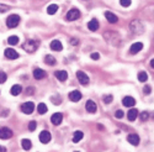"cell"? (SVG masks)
Masks as SVG:
<instances>
[{"label": "cell", "instance_id": "obj_42", "mask_svg": "<svg viewBox=\"0 0 154 152\" xmlns=\"http://www.w3.org/2000/svg\"><path fill=\"white\" fill-rule=\"evenodd\" d=\"M149 66H150V67L154 69V58H153V59H150V62H149Z\"/></svg>", "mask_w": 154, "mask_h": 152}, {"label": "cell", "instance_id": "obj_21", "mask_svg": "<svg viewBox=\"0 0 154 152\" xmlns=\"http://www.w3.org/2000/svg\"><path fill=\"white\" fill-rule=\"evenodd\" d=\"M137 116H138V110L134 109V108H132L130 111H128V114H127V118H128V120H130V121H134L137 119Z\"/></svg>", "mask_w": 154, "mask_h": 152}, {"label": "cell", "instance_id": "obj_39", "mask_svg": "<svg viewBox=\"0 0 154 152\" xmlns=\"http://www.w3.org/2000/svg\"><path fill=\"white\" fill-rule=\"evenodd\" d=\"M8 10H9V6H6V5H4V4L0 5V12H5V11H8Z\"/></svg>", "mask_w": 154, "mask_h": 152}, {"label": "cell", "instance_id": "obj_5", "mask_svg": "<svg viewBox=\"0 0 154 152\" xmlns=\"http://www.w3.org/2000/svg\"><path fill=\"white\" fill-rule=\"evenodd\" d=\"M80 17V11L78 9H72L67 12V20L68 21H75V20H78Z\"/></svg>", "mask_w": 154, "mask_h": 152}, {"label": "cell", "instance_id": "obj_44", "mask_svg": "<svg viewBox=\"0 0 154 152\" xmlns=\"http://www.w3.org/2000/svg\"><path fill=\"white\" fill-rule=\"evenodd\" d=\"M97 129H100V130H102V129H104V128H102V125H101V124H99V125H97Z\"/></svg>", "mask_w": 154, "mask_h": 152}, {"label": "cell", "instance_id": "obj_17", "mask_svg": "<svg viewBox=\"0 0 154 152\" xmlns=\"http://www.w3.org/2000/svg\"><path fill=\"white\" fill-rule=\"evenodd\" d=\"M127 141L133 146H137L139 144V136L137 134H131V135L127 136Z\"/></svg>", "mask_w": 154, "mask_h": 152}, {"label": "cell", "instance_id": "obj_30", "mask_svg": "<svg viewBox=\"0 0 154 152\" xmlns=\"http://www.w3.org/2000/svg\"><path fill=\"white\" fill-rule=\"evenodd\" d=\"M37 110H38V114H46L47 110H48V108H47V105L45 103H41L40 105L37 106Z\"/></svg>", "mask_w": 154, "mask_h": 152}, {"label": "cell", "instance_id": "obj_43", "mask_svg": "<svg viewBox=\"0 0 154 152\" xmlns=\"http://www.w3.org/2000/svg\"><path fill=\"white\" fill-rule=\"evenodd\" d=\"M0 151H2V152H5V151H6V148H5V147H3V146H0Z\"/></svg>", "mask_w": 154, "mask_h": 152}, {"label": "cell", "instance_id": "obj_10", "mask_svg": "<svg viewBox=\"0 0 154 152\" xmlns=\"http://www.w3.org/2000/svg\"><path fill=\"white\" fill-rule=\"evenodd\" d=\"M4 53H5V57L9 58V59H16V58H19V53L16 52L15 49H12V48H6Z\"/></svg>", "mask_w": 154, "mask_h": 152}, {"label": "cell", "instance_id": "obj_6", "mask_svg": "<svg viewBox=\"0 0 154 152\" xmlns=\"http://www.w3.org/2000/svg\"><path fill=\"white\" fill-rule=\"evenodd\" d=\"M76 78H78V81L83 85L89 84V75H86V73L83 72V71H78V72H76Z\"/></svg>", "mask_w": 154, "mask_h": 152}, {"label": "cell", "instance_id": "obj_26", "mask_svg": "<svg viewBox=\"0 0 154 152\" xmlns=\"http://www.w3.org/2000/svg\"><path fill=\"white\" fill-rule=\"evenodd\" d=\"M45 62L47 63V65H49V66H54L56 63H57V61H56V58L53 57V56H46L45 57Z\"/></svg>", "mask_w": 154, "mask_h": 152}, {"label": "cell", "instance_id": "obj_40", "mask_svg": "<svg viewBox=\"0 0 154 152\" xmlns=\"http://www.w3.org/2000/svg\"><path fill=\"white\" fill-rule=\"evenodd\" d=\"M70 43H72L73 46H76V45H78V43H79V41H76V40L72 39V40H70Z\"/></svg>", "mask_w": 154, "mask_h": 152}, {"label": "cell", "instance_id": "obj_1", "mask_svg": "<svg viewBox=\"0 0 154 152\" xmlns=\"http://www.w3.org/2000/svg\"><path fill=\"white\" fill-rule=\"evenodd\" d=\"M102 36H104V40H105L109 45H111V46H113V47H119V46L121 45L120 33L116 32V31H106Z\"/></svg>", "mask_w": 154, "mask_h": 152}, {"label": "cell", "instance_id": "obj_19", "mask_svg": "<svg viewBox=\"0 0 154 152\" xmlns=\"http://www.w3.org/2000/svg\"><path fill=\"white\" fill-rule=\"evenodd\" d=\"M54 74H56V78L58 81H60V82L67 81V78H68V73L66 71H57Z\"/></svg>", "mask_w": 154, "mask_h": 152}, {"label": "cell", "instance_id": "obj_18", "mask_svg": "<svg viewBox=\"0 0 154 152\" xmlns=\"http://www.w3.org/2000/svg\"><path fill=\"white\" fill-rule=\"evenodd\" d=\"M105 17H106V20L109 21V22H111V24H116L117 21H119V17L113 14V12H111V11H106L105 12Z\"/></svg>", "mask_w": 154, "mask_h": 152}, {"label": "cell", "instance_id": "obj_23", "mask_svg": "<svg viewBox=\"0 0 154 152\" xmlns=\"http://www.w3.org/2000/svg\"><path fill=\"white\" fill-rule=\"evenodd\" d=\"M21 92H22V88H21V85H19V84L12 85V87H11V89H10L11 95H19Z\"/></svg>", "mask_w": 154, "mask_h": 152}, {"label": "cell", "instance_id": "obj_38", "mask_svg": "<svg viewBox=\"0 0 154 152\" xmlns=\"http://www.w3.org/2000/svg\"><path fill=\"white\" fill-rule=\"evenodd\" d=\"M143 92H144V94H149V93L152 92V88H150L149 85H144V88H143Z\"/></svg>", "mask_w": 154, "mask_h": 152}, {"label": "cell", "instance_id": "obj_27", "mask_svg": "<svg viewBox=\"0 0 154 152\" xmlns=\"http://www.w3.org/2000/svg\"><path fill=\"white\" fill-rule=\"evenodd\" d=\"M21 145H22L23 150H30L32 147V142L30 140H27V138H23V140L21 141Z\"/></svg>", "mask_w": 154, "mask_h": 152}, {"label": "cell", "instance_id": "obj_32", "mask_svg": "<svg viewBox=\"0 0 154 152\" xmlns=\"http://www.w3.org/2000/svg\"><path fill=\"white\" fill-rule=\"evenodd\" d=\"M131 0H120V4L123 6V8H128V6H130L131 5Z\"/></svg>", "mask_w": 154, "mask_h": 152}, {"label": "cell", "instance_id": "obj_35", "mask_svg": "<svg viewBox=\"0 0 154 152\" xmlns=\"http://www.w3.org/2000/svg\"><path fill=\"white\" fill-rule=\"evenodd\" d=\"M6 74L4 73V72H0V84L2 83H5V81H6Z\"/></svg>", "mask_w": 154, "mask_h": 152}, {"label": "cell", "instance_id": "obj_29", "mask_svg": "<svg viewBox=\"0 0 154 152\" xmlns=\"http://www.w3.org/2000/svg\"><path fill=\"white\" fill-rule=\"evenodd\" d=\"M147 79H148V74L146 73V72H139L138 73V81L139 82H142V83H144V82H147Z\"/></svg>", "mask_w": 154, "mask_h": 152}, {"label": "cell", "instance_id": "obj_41", "mask_svg": "<svg viewBox=\"0 0 154 152\" xmlns=\"http://www.w3.org/2000/svg\"><path fill=\"white\" fill-rule=\"evenodd\" d=\"M33 93V88H27L26 89V94H32Z\"/></svg>", "mask_w": 154, "mask_h": 152}, {"label": "cell", "instance_id": "obj_28", "mask_svg": "<svg viewBox=\"0 0 154 152\" xmlns=\"http://www.w3.org/2000/svg\"><path fill=\"white\" fill-rule=\"evenodd\" d=\"M8 42H9V45H11V46L17 45V43H19V37L15 36V35H12V36H10L9 39H8Z\"/></svg>", "mask_w": 154, "mask_h": 152}, {"label": "cell", "instance_id": "obj_16", "mask_svg": "<svg viewBox=\"0 0 154 152\" xmlns=\"http://www.w3.org/2000/svg\"><path fill=\"white\" fill-rule=\"evenodd\" d=\"M68 97H69V100H72V101H74V103H75V101H79L83 95H82V93L79 90H73V92L69 93Z\"/></svg>", "mask_w": 154, "mask_h": 152}, {"label": "cell", "instance_id": "obj_15", "mask_svg": "<svg viewBox=\"0 0 154 152\" xmlns=\"http://www.w3.org/2000/svg\"><path fill=\"white\" fill-rule=\"evenodd\" d=\"M62 121H63V115L60 112H56L51 116V122H52L53 125H59Z\"/></svg>", "mask_w": 154, "mask_h": 152}, {"label": "cell", "instance_id": "obj_25", "mask_svg": "<svg viewBox=\"0 0 154 152\" xmlns=\"http://www.w3.org/2000/svg\"><path fill=\"white\" fill-rule=\"evenodd\" d=\"M57 10H58V5L57 4H51L47 8V12H48L49 15H54L56 12H57Z\"/></svg>", "mask_w": 154, "mask_h": 152}, {"label": "cell", "instance_id": "obj_4", "mask_svg": "<svg viewBox=\"0 0 154 152\" xmlns=\"http://www.w3.org/2000/svg\"><path fill=\"white\" fill-rule=\"evenodd\" d=\"M20 16L19 15H10L8 19H6V25H8V27L9 29H15L17 25L20 24Z\"/></svg>", "mask_w": 154, "mask_h": 152}, {"label": "cell", "instance_id": "obj_33", "mask_svg": "<svg viewBox=\"0 0 154 152\" xmlns=\"http://www.w3.org/2000/svg\"><path fill=\"white\" fill-rule=\"evenodd\" d=\"M112 100H113V97H112V95H110V94L104 97V103H105V104H110Z\"/></svg>", "mask_w": 154, "mask_h": 152}, {"label": "cell", "instance_id": "obj_24", "mask_svg": "<svg viewBox=\"0 0 154 152\" xmlns=\"http://www.w3.org/2000/svg\"><path fill=\"white\" fill-rule=\"evenodd\" d=\"M83 137H84V134L82 131H75L74 135H73V142H75V144L79 142Z\"/></svg>", "mask_w": 154, "mask_h": 152}, {"label": "cell", "instance_id": "obj_12", "mask_svg": "<svg viewBox=\"0 0 154 152\" xmlns=\"http://www.w3.org/2000/svg\"><path fill=\"white\" fill-rule=\"evenodd\" d=\"M85 109H86V111H89V112H96V110H97V105L95 104V101H93V100H88L86 103H85Z\"/></svg>", "mask_w": 154, "mask_h": 152}, {"label": "cell", "instance_id": "obj_14", "mask_svg": "<svg viewBox=\"0 0 154 152\" xmlns=\"http://www.w3.org/2000/svg\"><path fill=\"white\" fill-rule=\"evenodd\" d=\"M122 104L125 106H127V108H132L133 105H136V100L132 97H125L122 99Z\"/></svg>", "mask_w": 154, "mask_h": 152}, {"label": "cell", "instance_id": "obj_20", "mask_svg": "<svg viewBox=\"0 0 154 152\" xmlns=\"http://www.w3.org/2000/svg\"><path fill=\"white\" fill-rule=\"evenodd\" d=\"M88 29L90 31H96L99 29V21L96 19H93L88 22Z\"/></svg>", "mask_w": 154, "mask_h": 152}, {"label": "cell", "instance_id": "obj_31", "mask_svg": "<svg viewBox=\"0 0 154 152\" xmlns=\"http://www.w3.org/2000/svg\"><path fill=\"white\" fill-rule=\"evenodd\" d=\"M139 118H140L142 121H147L149 119V112L148 111H142L140 112V115H139Z\"/></svg>", "mask_w": 154, "mask_h": 152}, {"label": "cell", "instance_id": "obj_36", "mask_svg": "<svg viewBox=\"0 0 154 152\" xmlns=\"http://www.w3.org/2000/svg\"><path fill=\"white\" fill-rule=\"evenodd\" d=\"M123 115H125V114H123V111H122V110H117L116 112H115V116H116L117 119H122V118H123Z\"/></svg>", "mask_w": 154, "mask_h": 152}, {"label": "cell", "instance_id": "obj_34", "mask_svg": "<svg viewBox=\"0 0 154 152\" xmlns=\"http://www.w3.org/2000/svg\"><path fill=\"white\" fill-rule=\"evenodd\" d=\"M36 126H37L36 121H31V122L29 124V130H30V131H35V130H36Z\"/></svg>", "mask_w": 154, "mask_h": 152}, {"label": "cell", "instance_id": "obj_22", "mask_svg": "<svg viewBox=\"0 0 154 152\" xmlns=\"http://www.w3.org/2000/svg\"><path fill=\"white\" fill-rule=\"evenodd\" d=\"M51 48H52L53 51H57V52H59V51L63 49V46H62L60 41H58V40H53L52 42H51Z\"/></svg>", "mask_w": 154, "mask_h": 152}, {"label": "cell", "instance_id": "obj_3", "mask_svg": "<svg viewBox=\"0 0 154 152\" xmlns=\"http://www.w3.org/2000/svg\"><path fill=\"white\" fill-rule=\"evenodd\" d=\"M38 41H35V40H27L26 42H25L23 45H22V48L26 51V52H29V53H33L38 48Z\"/></svg>", "mask_w": 154, "mask_h": 152}, {"label": "cell", "instance_id": "obj_37", "mask_svg": "<svg viewBox=\"0 0 154 152\" xmlns=\"http://www.w3.org/2000/svg\"><path fill=\"white\" fill-rule=\"evenodd\" d=\"M91 59H94V61H97V59H100V53H97V52H94V53H91Z\"/></svg>", "mask_w": 154, "mask_h": 152}, {"label": "cell", "instance_id": "obj_11", "mask_svg": "<svg viewBox=\"0 0 154 152\" xmlns=\"http://www.w3.org/2000/svg\"><path fill=\"white\" fill-rule=\"evenodd\" d=\"M142 48H143V43L142 42H136L130 47V53L131 55H136V53L139 52V51H142Z\"/></svg>", "mask_w": 154, "mask_h": 152}, {"label": "cell", "instance_id": "obj_2", "mask_svg": "<svg viewBox=\"0 0 154 152\" xmlns=\"http://www.w3.org/2000/svg\"><path fill=\"white\" fill-rule=\"evenodd\" d=\"M130 29L134 35H142L144 32V26L139 20H133L130 25Z\"/></svg>", "mask_w": 154, "mask_h": 152}, {"label": "cell", "instance_id": "obj_13", "mask_svg": "<svg viewBox=\"0 0 154 152\" xmlns=\"http://www.w3.org/2000/svg\"><path fill=\"white\" fill-rule=\"evenodd\" d=\"M46 75H47V73H46L43 69L37 68V69L33 71V77H35V79H37V81H41V79L46 78Z\"/></svg>", "mask_w": 154, "mask_h": 152}, {"label": "cell", "instance_id": "obj_8", "mask_svg": "<svg viewBox=\"0 0 154 152\" xmlns=\"http://www.w3.org/2000/svg\"><path fill=\"white\" fill-rule=\"evenodd\" d=\"M10 137H12V131L9 128H0V138L8 140Z\"/></svg>", "mask_w": 154, "mask_h": 152}, {"label": "cell", "instance_id": "obj_7", "mask_svg": "<svg viewBox=\"0 0 154 152\" xmlns=\"http://www.w3.org/2000/svg\"><path fill=\"white\" fill-rule=\"evenodd\" d=\"M21 110H22V112H25V114H31V112L35 110V104L32 103V101L23 103V104L21 105Z\"/></svg>", "mask_w": 154, "mask_h": 152}, {"label": "cell", "instance_id": "obj_9", "mask_svg": "<svg viewBox=\"0 0 154 152\" xmlns=\"http://www.w3.org/2000/svg\"><path fill=\"white\" fill-rule=\"evenodd\" d=\"M51 138H52V136H51V132L47 131V130H43L41 134H40V141L42 144H47L51 141Z\"/></svg>", "mask_w": 154, "mask_h": 152}]
</instances>
